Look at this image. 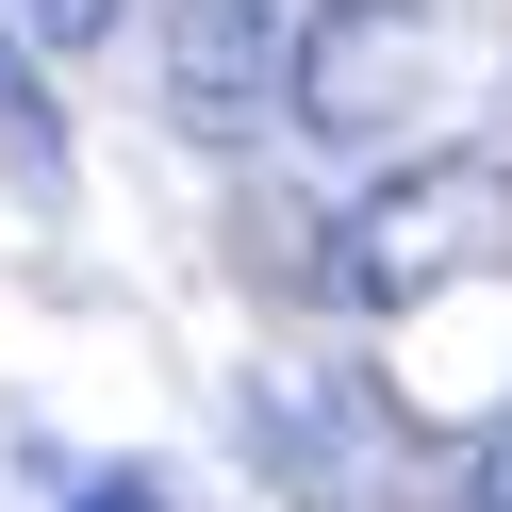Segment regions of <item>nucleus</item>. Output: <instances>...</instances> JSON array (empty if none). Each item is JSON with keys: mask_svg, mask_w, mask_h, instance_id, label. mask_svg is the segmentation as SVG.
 <instances>
[{"mask_svg": "<svg viewBox=\"0 0 512 512\" xmlns=\"http://www.w3.org/2000/svg\"><path fill=\"white\" fill-rule=\"evenodd\" d=\"M413 67H430V17H413V0H347V17L281 34V83H298L314 133H397Z\"/></svg>", "mask_w": 512, "mask_h": 512, "instance_id": "nucleus-1", "label": "nucleus"}, {"mask_svg": "<svg viewBox=\"0 0 512 512\" xmlns=\"http://www.w3.org/2000/svg\"><path fill=\"white\" fill-rule=\"evenodd\" d=\"M265 83H281V17L265 0H166V100L182 133H265Z\"/></svg>", "mask_w": 512, "mask_h": 512, "instance_id": "nucleus-2", "label": "nucleus"}, {"mask_svg": "<svg viewBox=\"0 0 512 512\" xmlns=\"http://www.w3.org/2000/svg\"><path fill=\"white\" fill-rule=\"evenodd\" d=\"M479 199H496V166H430V182H397V199H364V215H347V248H331V281H347V298H413V281H430L446 265V248H463V215Z\"/></svg>", "mask_w": 512, "mask_h": 512, "instance_id": "nucleus-3", "label": "nucleus"}, {"mask_svg": "<svg viewBox=\"0 0 512 512\" xmlns=\"http://www.w3.org/2000/svg\"><path fill=\"white\" fill-rule=\"evenodd\" d=\"M17 17H34L50 50H100V34H116V0H17Z\"/></svg>", "mask_w": 512, "mask_h": 512, "instance_id": "nucleus-4", "label": "nucleus"}, {"mask_svg": "<svg viewBox=\"0 0 512 512\" xmlns=\"http://www.w3.org/2000/svg\"><path fill=\"white\" fill-rule=\"evenodd\" d=\"M463 512H512V430L479 446V479H463Z\"/></svg>", "mask_w": 512, "mask_h": 512, "instance_id": "nucleus-5", "label": "nucleus"}, {"mask_svg": "<svg viewBox=\"0 0 512 512\" xmlns=\"http://www.w3.org/2000/svg\"><path fill=\"white\" fill-rule=\"evenodd\" d=\"M67 512H166V496H149V479H83Z\"/></svg>", "mask_w": 512, "mask_h": 512, "instance_id": "nucleus-6", "label": "nucleus"}]
</instances>
